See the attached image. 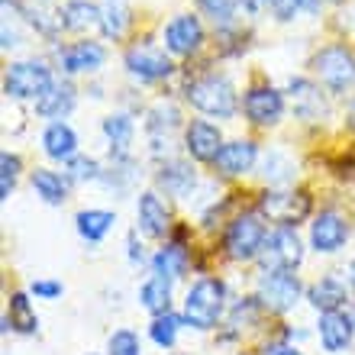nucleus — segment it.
I'll return each instance as SVG.
<instances>
[{
    "mask_svg": "<svg viewBox=\"0 0 355 355\" xmlns=\"http://www.w3.org/2000/svg\"><path fill=\"white\" fill-rule=\"evenodd\" d=\"M75 107V91L71 85H52V91L39 101V113L42 116H65Z\"/></svg>",
    "mask_w": 355,
    "mask_h": 355,
    "instance_id": "nucleus-28",
    "label": "nucleus"
},
{
    "mask_svg": "<svg viewBox=\"0 0 355 355\" xmlns=\"http://www.w3.org/2000/svg\"><path fill=\"white\" fill-rule=\"evenodd\" d=\"M7 327H13L17 333H36V313H33V304L23 291L10 294V317H7Z\"/></svg>",
    "mask_w": 355,
    "mask_h": 355,
    "instance_id": "nucleus-26",
    "label": "nucleus"
},
{
    "mask_svg": "<svg viewBox=\"0 0 355 355\" xmlns=\"http://www.w3.org/2000/svg\"><path fill=\"white\" fill-rule=\"evenodd\" d=\"M268 3H275V0H245V10H249V13H259V10H265Z\"/></svg>",
    "mask_w": 355,
    "mask_h": 355,
    "instance_id": "nucleus-39",
    "label": "nucleus"
},
{
    "mask_svg": "<svg viewBox=\"0 0 355 355\" xmlns=\"http://www.w3.org/2000/svg\"><path fill=\"white\" fill-rule=\"evenodd\" d=\"M33 294H39V297H58V294H62V284H55V281H36V284H33Z\"/></svg>",
    "mask_w": 355,
    "mask_h": 355,
    "instance_id": "nucleus-37",
    "label": "nucleus"
},
{
    "mask_svg": "<svg viewBox=\"0 0 355 355\" xmlns=\"http://www.w3.org/2000/svg\"><path fill=\"white\" fill-rule=\"evenodd\" d=\"M68 175L75 178V181H91V178H97L101 171H97V162L94 159H71V171Z\"/></svg>",
    "mask_w": 355,
    "mask_h": 355,
    "instance_id": "nucleus-36",
    "label": "nucleus"
},
{
    "mask_svg": "<svg viewBox=\"0 0 355 355\" xmlns=\"http://www.w3.org/2000/svg\"><path fill=\"white\" fill-rule=\"evenodd\" d=\"M200 42H204V26L191 13H181L165 26V46L171 55H194Z\"/></svg>",
    "mask_w": 355,
    "mask_h": 355,
    "instance_id": "nucleus-10",
    "label": "nucleus"
},
{
    "mask_svg": "<svg viewBox=\"0 0 355 355\" xmlns=\"http://www.w3.org/2000/svg\"><path fill=\"white\" fill-rule=\"evenodd\" d=\"M103 132H107V139H110V146H113V155L123 159V155L130 152V142H132V120L123 116V113L107 116V120H103Z\"/></svg>",
    "mask_w": 355,
    "mask_h": 355,
    "instance_id": "nucleus-25",
    "label": "nucleus"
},
{
    "mask_svg": "<svg viewBox=\"0 0 355 355\" xmlns=\"http://www.w3.org/2000/svg\"><path fill=\"white\" fill-rule=\"evenodd\" d=\"M284 113V97H281L275 87H252L245 94V116L259 126H271V123L281 120Z\"/></svg>",
    "mask_w": 355,
    "mask_h": 355,
    "instance_id": "nucleus-11",
    "label": "nucleus"
},
{
    "mask_svg": "<svg viewBox=\"0 0 355 355\" xmlns=\"http://www.w3.org/2000/svg\"><path fill=\"white\" fill-rule=\"evenodd\" d=\"M159 184L175 197H184L191 187H194V168L184 165V162H168V165H162L159 171Z\"/></svg>",
    "mask_w": 355,
    "mask_h": 355,
    "instance_id": "nucleus-23",
    "label": "nucleus"
},
{
    "mask_svg": "<svg viewBox=\"0 0 355 355\" xmlns=\"http://www.w3.org/2000/svg\"><path fill=\"white\" fill-rule=\"evenodd\" d=\"M3 3H17V0H3Z\"/></svg>",
    "mask_w": 355,
    "mask_h": 355,
    "instance_id": "nucleus-42",
    "label": "nucleus"
},
{
    "mask_svg": "<svg viewBox=\"0 0 355 355\" xmlns=\"http://www.w3.org/2000/svg\"><path fill=\"white\" fill-rule=\"evenodd\" d=\"M62 23L71 33H91V29L103 26V10L91 0H68L62 10Z\"/></svg>",
    "mask_w": 355,
    "mask_h": 355,
    "instance_id": "nucleus-16",
    "label": "nucleus"
},
{
    "mask_svg": "<svg viewBox=\"0 0 355 355\" xmlns=\"http://www.w3.org/2000/svg\"><path fill=\"white\" fill-rule=\"evenodd\" d=\"M255 142H249V139H236V142H226L223 149H220V155L214 159V165H216V171L220 175H243V171H249L255 165Z\"/></svg>",
    "mask_w": 355,
    "mask_h": 355,
    "instance_id": "nucleus-14",
    "label": "nucleus"
},
{
    "mask_svg": "<svg viewBox=\"0 0 355 355\" xmlns=\"http://www.w3.org/2000/svg\"><path fill=\"white\" fill-rule=\"evenodd\" d=\"M317 7H320V0H275L278 19H294L300 13H313Z\"/></svg>",
    "mask_w": 355,
    "mask_h": 355,
    "instance_id": "nucleus-35",
    "label": "nucleus"
},
{
    "mask_svg": "<svg viewBox=\"0 0 355 355\" xmlns=\"http://www.w3.org/2000/svg\"><path fill=\"white\" fill-rule=\"evenodd\" d=\"M313 71L329 91H346L355 85V55L346 46H327L313 55Z\"/></svg>",
    "mask_w": 355,
    "mask_h": 355,
    "instance_id": "nucleus-5",
    "label": "nucleus"
},
{
    "mask_svg": "<svg viewBox=\"0 0 355 355\" xmlns=\"http://www.w3.org/2000/svg\"><path fill=\"white\" fill-rule=\"evenodd\" d=\"M126 23H130V13H126V7H123V3H107V7H103V33H107V36L110 39H120L123 36V29H126Z\"/></svg>",
    "mask_w": 355,
    "mask_h": 355,
    "instance_id": "nucleus-30",
    "label": "nucleus"
},
{
    "mask_svg": "<svg viewBox=\"0 0 355 355\" xmlns=\"http://www.w3.org/2000/svg\"><path fill=\"white\" fill-rule=\"evenodd\" d=\"M103 58H107V52H103L97 42H75V46H68L65 52H62V65H65V71L78 75V71L101 68Z\"/></svg>",
    "mask_w": 355,
    "mask_h": 355,
    "instance_id": "nucleus-19",
    "label": "nucleus"
},
{
    "mask_svg": "<svg viewBox=\"0 0 355 355\" xmlns=\"http://www.w3.org/2000/svg\"><path fill=\"white\" fill-rule=\"evenodd\" d=\"M126 68H130L136 78L142 81H162V78L171 75V62L168 55L155 49L152 42H136V46L126 52Z\"/></svg>",
    "mask_w": 355,
    "mask_h": 355,
    "instance_id": "nucleus-9",
    "label": "nucleus"
},
{
    "mask_svg": "<svg viewBox=\"0 0 355 355\" xmlns=\"http://www.w3.org/2000/svg\"><path fill=\"white\" fill-rule=\"evenodd\" d=\"M226 288L216 278H200L184 297V320L197 329H210L223 317Z\"/></svg>",
    "mask_w": 355,
    "mask_h": 355,
    "instance_id": "nucleus-1",
    "label": "nucleus"
},
{
    "mask_svg": "<svg viewBox=\"0 0 355 355\" xmlns=\"http://www.w3.org/2000/svg\"><path fill=\"white\" fill-rule=\"evenodd\" d=\"M110 226H113L110 210H85V214H78V233L85 236L87 243L103 239V236L110 233Z\"/></svg>",
    "mask_w": 355,
    "mask_h": 355,
    "instance_id": "nucleus-27",
    "label": "nucleus"
},
{
    "mask_svg": "<svg viewBox=\"0 0 355 355\" xmlns=\"http://www.w3.org/2000/svg\"><path fill=\"white\" fill-rule=\"evenodd\" d=\"M42 146H46V155L49 159H58V162H71L75 159V130L68 126V123L55 120L49 123V130L42 132Z\"/></svg>",
    "mask_w": 355,
    "mask_h": 355,
    "instance_id": "nucleus-17",
    "label": "nucleus"
},
{
    "mask_svg": "<svg viewBox=\"0 0 355 355\" xmlns=\"http://www.w3.org/2000/svg\"><path fill=\"white\" fill-rule=\"evenodd\" d=\"M184 149L197 162H214L220 155V149H223V136H220V130H216L214 123L194 120L184 132Z\"/></svg>",
    "mask_w": 355,
    "mask_h": 355,
    "instance_id": "nucleus-12",
    "label": "nucleus"
},
{
    "mask_svg": "<svg viewBox=\"0 0 355 355\" xmlns=\"http://www.w3.org/2000/svg\"><path fill=\"white\" fill-rule=\"evenodd\" d=\"M239 3H245V0H200V10L216 23H230L236 17Z\"/></svg>",
    "mask_w": 355,
    "mask_h": 355,
    "instance_id": "nucleus-32",
    "label": "nucleus"
},
{
    "mask_svg": "<svg viewBox=\"0 0 355 355\" xmlns=\"http://www.w3.org/2000/svg\"><path fill=\"white\" fill-rule=\"evenodd\" d=\"M178 323L181 320L171 317V313H162V317L152 320V339L159 343V346H175V336H178Z\"/></svg>",
    "mask_w": 355,
    "mask_h": 355,
    "instance_id": "nucleus-31",
    "label": "nucleus"
},
{
    "mask_svg": "<svg viewBox=\"0 0 355 355\" xmlns=\"http://www.w3.org/2000/svg\"><path fill=\"white\" fill-rule=\"evenodd\" d=\"M346 236H349V223L333 210L320 214L313 220V226H310V243H313L317 252H336L339 245L346 243Z\"/></svg>",
    "mask_w": 355,
    "mask_h": 355,
    "instance_id": "nucleus-13",
    "label": "nucleus"
},
{
    "mask_svg": "<svg viewBox=\"0 0 355 355\" xmlns=\"http://www.w3.org/2000/svg\"><path fill=\"white\" fill-rule=\"evenodd\" d=\"M300 297V281L291 271H265L259 281V304L275 313H284L297 304Z\"/></svg>",
    "mask_w": 355,
    "mask_h": 355,
    "instance_id": "nucleus-7",
    "label": "nucleus"
},
{
    "mask_svg": "<svg viewBox=\"0 0 355 355\" xmlns=\"http://www.w3.org/2000/svg\"><path fill=\"white\" fill-rule=\"evenodd\" d=\"M349 126H352V130H355V101L349 103Z\"/></svg>",
    "mask_w": 355,
    "mask_h": 355,
    "instance_id": "nucleus-41",
    "label": "nucleus"
},
{
    "mask_svg": "<svg viewBox=\"0 0 355 355\" xmlns=\"http://www.w3.org/2000/svg\"><path fill=\"white\" fill-rule=\"evenodd\" d=\"M107 355H142L139 336H136V333H130V329L113 333L110 343H107Z\"/></svg>",
    "mask_w": 355,
    "mask_h": 355,
    "instance_id": "nucleus-33",
    "label": "nucleus"
},
{
    "mask_svg": "<svg viewBox=\"0 0 355 355\" xmlns=\"http://www.w3.org/2000/svg\"><path fill=\"white\" fill-rule=\"evenodd\" d=\"M33 187L39 191V197L46 204H62L68 197V181L58 171H49V168H36L33 171Z\"/></svg>",
    "mask_w": 355,
    "mask_h": 355,
    "instance_id": "nucleus-24",
    "label": "nucleus"
},
{
    "mask_svg": "<svg viewBox=\"0 0 355 355\" xmlns=\"http://www.w3.org/2000/svg\"><path fill=\"white\" fill-rule=\"evenodd\" d=\"M265 355H300L294 346H284V343H278V346H268L265 349Z\"/></svg>",
    "mask_w": 355,
    "mask_h": 355,
    "instance_id": "nucleus-38",
    "label": "nucleus"
},
{
    "mask_svg": "<svg viewBox=\"0 0 355 355\" xmlns=\"http://www.w3.org/2000/svg\"><path fill=\"white\" fill-rule=\"evenodd\" d=\"M259 214L278 226H297L310 214V197L304 191H268L259 200Z\"/></svg>",
    "mask_w": 355,
    "mask_h": 355,
    "instance_id": "nucleus-6",
    "label": "nucleus"
},
{
    "mask_svg": "<svg viewBox=\"0 0 355 355\" xmlns=\"http://www.w3.org/2000/svg\"><path fill=\"white\" fill-rule=\"evenodd\" d=\"M259 255H262L265 271H291L300 262L304 249H300L297 233L288 230V226H281V230H275L271 236H265V245Z\"/></svg>",
    "mask_w": 355,
    "mask_h": 355,
    "instance_id": "nucleus-8",
    "label": "nucleus"
},
{
    "mask_svg": "<svg viewBox=\"0 0 355 355\" xmlns=\"http://www.w3.org/2000/svg\"><path fill=\"white\" fill-rule=\"evenodd\" d=\"M187 101L200 113L210 116H233L236 113V91L233 81L223 75H204L187 85Z\"/></svg>",
    "mask_w": 355,
    "mask_h": 355,
    "instance_id": "nucleus-2",
    "label": "nucleus"
},
{
    "mask_svg": "<svg viewBox=\"0 0 355 355\" xmlns=\"http://www.w3.org/2000/svg\"><path fill=\"white\" fill-rule=\"evenodd\" d=\"M152 268L155 275L165 281H175L187 271V249L181 243H168L165 249H159V255L152 259Z\"/></svg>",
    "mask_w": 355,
    "mask_h": 355,
    "instance_id": "nucleus-22",
    "label": "nucleus"
},
{
    "mask_svg": "<svg viewBox=\"0 0 355 355\" xmlns=\"http://www.w3.org/2000/svg\"><path fill=\"white\" fill-rule=\"evenodd\" d=\"M291 101H294V113L300 120H320L327 113V103H323L320 91L310 81H304V78L291 81Z\"/></svg>",
    "mask_w": 355,
    "mask_h": 355,
    "instance_id": "nucleus-18",
    "label": "nucleus"
},
{
    "mask_svg": "<svg viewBox=\"0 0 355 355\" xmlns=\"http://www.w3.org/2000/svg\"><path fill=\"white\" fill-rule=\"evenodd\" d=\"M142 304L155 313V317H162V313H168V307H171V288H168V281L165 278H155L152 281H146L142 284Z\"/></svg>",
    "mask_w": 355,
    "mask_h": 355,
    "instance_id": "nucleus-29",
    "label": "nucleus"
},
{
    "mask_svg": "<svg viewBox=\"0 0 355 355\" xmlns=\"http://www.w3.org/2000/svg\"><path fill=\"white\" fill-rule=\"evenodd\" d=\"M262 245H265V223L259 214H243L226 226L223 249L230 259H236V262L255 259V255L262 252Z\"/></svg>",
    "mask_w": 355,
    "mask_h": 355,
    "instance_id": "nucleus-3",
    "label": "nucleus"
},
{
    "mask_svg": "<svg viewBox=\"0 0 355 355\" xmlns=\"http://www.w3.org/2000/svg\"><path fill=\"white\" fill-rule=\"evenodd\" d=\"M352 333H355L352 317L343 313V310H336V313H323V317H320V343H323L327 352L346 349L349 343H352Z\"/></svg>",
    "mask_w": 355,
    "mask_h": 355,
    "instance_id": "nucleus-15",
    "label": "nucleus"
},
{
    "mask_svg": "<svg viewBox=\"0 0 355 355\" xmlns=\"http://www.w3.org/2000/svg\"><path fill=\"white\" fill-rule=\"evenodd\" d=\"M130 259H132V262H142V249L136 245V239H132V236H130Z\"/></svg>",
    "mask_w": 355,
    "mask_h": 355,
    "instance_id": "nucleus-40",
    "label": "nucleus"
},
{
    "mask_svg": "<svg viewBox=\"0 0 355 355\" xmlns=\"http://www.w3.org/2000/svg\"><path fill=\"white\" fill-rule=\"evenodd\" d=\"M17 175H19V155L3 152L0 155V197H10V191L17 184Z\"/></svg>",
    "mask_w": 355,
    "mask_h": 355,
    "instance_id": "nucleus-34",
    "label": "nucleus"
},
{
    "mask_svg": "<svg viewBox=\"0 0 355 355\" xmlns=\"http://www.w3.org/2000/svg\"><path fill=\"white\" fill-rule=\"evenodd\" d=\"M139 226H142V233L152 236V239H159V236L168 233L171 216H168L165 204H162L155 194H142V200H139Z\"/></svg>",
    "mask_w": 355,
    "mask_h": 355,
    "instance_id": "nucleus-20",
    "label": "nucleus"
},
{
    "mask_svg": "<svg viewBox=\"0 0 355 355\" xmlns=\"http://www.w3.org/2000/svg\"><path fill=\"white\" fill-rule=\"evenodd\" d=\"M346 284L336 278H320L313 288H310V304L323 313H336L343 304H346Z\"/></svg>",
    "mask_w": 355,
    "mask_h": 355,
    "instance_id": "nucleus-21",
    "label": "nucleus"
},
{
    "mask_svg": "<svg viewBox=\"0 0 355 355\" xmlns=\"http://www.w3.org/2000/svg\"><path fill=\"white\" fill-rule=\"evenodd\" d=\"M52 71L42 62H17L10 65L7 78H3V91L19 101H42L52 91Z\"/></svg>",
    "mask_w": 355,
    "mask_h": 355,
    "instance_id": "nucleus-4",
    "label": "nucleus"
}]
</instances>
